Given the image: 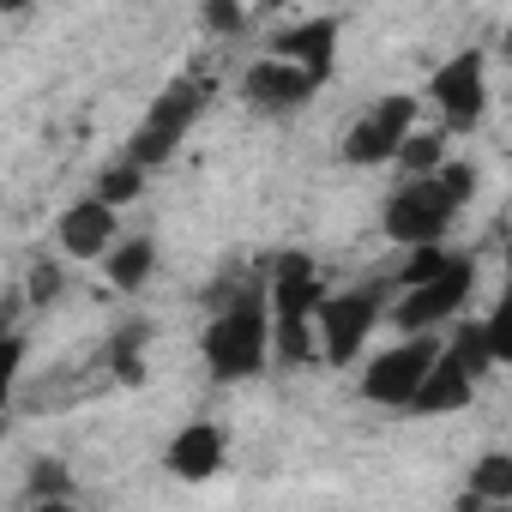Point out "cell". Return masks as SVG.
Returning a JSON list of instances; mask_svg holds the SVG:
<instances>
[{"mask_svg": "<svg viewBox=\"0 0 512 512\" xmlns=\"http://www.w3.org/2000/svg\"><path fill=\"white\" fill-rule=\"evenodd\" d=\"M199 356H205L211 380H223V386L266 374V362H272V290L229 296L217 308V320L205 326Z\"/></svg>", "mask_w": 512, "mask_h": 512, "instance_id": "obj_1", "label": "cell"}, {"mask_svg": "<svg viewBox=\"0 0 512 512\" xmlns=\"http://www.w3.org/2000/svg\"><path fill=\"white\" fill-rule=\"evenodd\" d=\"M386 314H392V308H386V290H380V284L326 296V308H320V320H314L320 356H326L332 368H350V362L368 350V338H374V326H380Z\"/></svg>", "mask_w": 512, "mask_h": 512, "instance_id": "obj_2", "label": "cell"}, {"mask_svg": "<svg viewBox=\"0 0 512 512\" xmlns=\"http://www.w3.org/2000/svg\"><path fill=\"white\" fill-rule=\"evenodd\" d=\"M440 350H446V344H434V338H398V344H386V350L362 368V386H356V392H362L368 404H380V410H410L416 392L428 386Z\"/></svg>", "mask_w": 512, "mask_h": 512, "instance_id": "obj_3", "label": "cell"}, {"mask_svg": "<svg viewBox=\"0 0 512 512\" xmlns=\"http://www.w3.org/2000/svg\"><path fill=\"white\" fill-rule=\"evenodd\" d=\"M470 284H476V260H470V253H452V266H446L434 284L404 290V296L392 302V326H398L404 338H434L440 326H452V320L464 314Z\"/></svg>", "mask_w": 512, "mask_h": 512, "instance_id": "obj_4", "label": "cell"}, {"mask_svg": "<svg viewBox=\"0 0 512 512\" xmlns=\"http://www.w3.org/2000/svg\"><path fill=\"white\" fill-rule=\"evenodd\" d=\"M458 211H464V205L440 187V175L404 181V187L386 199V235H392L398 247H440Z\"/></svg>", "mask_w": 512, "mask_h": 512, "instance_id": "obj_5", "label": "cell"}, {"mask_svg": "<svg viewBox=\"0 0 512 512\" xmlns=\"http://www.w3.org/2000/svg\"><path fill=\"white\" fill-rule=\"evenodd\" d=\"M428 97H434L446 133L482 127V115H488V55L482 49H458L452 61H440L434 79H428Z\"/></svg>", "mask_w": 512, "mask_h": 512, "instance_id": "obj_6", "label": "cell"}, {"mask_svg": "<svg viewBox=\"0 0 512 512\" xmlns=\"http://www.w3.org/2000/svg\"><path fill=\"white\" fill-rule=\"evenodd\" d=\"M416 133V97H404V91H392V97H380L350 133H344V163L350 169H380V163H398V151H404V139Z\"/></svg>", "mask_w": 512, "mask_h": 512, "instance_id": "obj_7", "label": "cell"}, {"mask_svg": "<svg viewBox=\"0 0 512 512\" xmlns=\"http://www.w3.org/2000/svg\"><path fill=\"white\" fill-rule=\"evenodd\" d=\"M314 97H320V85H314L302 67L278 61V55H260V61L241 73V103H247L253 115H296V109H308Z\"/></svg>", "mask_w": 512, "mask_h": 512, "instance_id": "obj_8", "label": "cell"}, {"mask_svg": "<svg viewBox=\"0 0 512 512\" xmlns=\"http://www.w3.org/2000/svg\"><path fill=\"white\" fill-rule=\"evenodd\" d=\"M55 241H61L67 260H109V253L121 247V211L103 205L97 193H85V199H73L55 217Z\"/></svg>", "mask_w": 512, "mask_h": 512, "instance_id": "obj_9", "label": "cell"}, {"mask_svg": "<svg viewBox=\"0 0 512 512\" xmlns=\"http://www.w3.org/2000/svg\"><path fill=\"white\" fill-rule=\"evenodd\" d=\"M272 55L278 61H290V67H302L314 85H326L332 73H338V19H296V25H284L278 37H272Z\"/></svg>", "mask_w": 512, "mask_h": 512, "instance_id": "obj_10", "label": "cell"}, {"mask_svg": "<svg viewBox=\"0 0 512 512\" xmlns=\"http://www.w3.org/2000/svg\"><path fill=\"white\" fill-rule=\"evenodd\" d=\"M223 452H229V440H223L217 422H187V428L169 440L163 464H169L175 482H211V476L223 470Z\"/></svg>", "mask_w": 512, "mask_h": 512, "instance_id": "obj_11", "label": "cell"}, {"mask_svg": "<svg viewBox=\"0 0 512 512\" xmlns=\"http://www.w3.org/2000/svg\"><path fill=\"white\" fill-rule=\"evenodd\" d=\"M205 97H211V91H205L199 79H175V85L151 103V115H145L139 127H151V133H163V139H175V145H181V139H187V127L205 115Z\"/></svg>", "mask_w": 512, "mask_h": 512, "instance_id": "obj_12", "label": "cell"}, {"mask_svg": "<svg viewBox=\"0 0 512 512\" xmlns=\"http://www.w3.org/2000/svg\"><path fill=\"white\" fill-rule=\"evenodd\" d=\"M476 398V380L464 374V362L452 356V350H440V362H434V374H428V386L416 392V416H452V410H464Z\"/></svg>", "mask_w": 512, "mask_h": 512, "instance_id": "obj_13", "label": "cell"}, {"mask_svg": "<svg viewBox=\"0 0 512 512\" xmlns=\"http://www.w3.org/2000/svg\"><path fill=\"white\" fill-rule=\"evenodd\" d=\"M512 506V452H482L464 476V512Z\"/></svg>", "mask_w": 512, "mask_h": 512, "instance_id": "obj_14", "label": "cell"}, {"mask_svg": "<svg viewBox=\"0 0 512 512\" xmlns=\"http://www.w3.org/2000/svg\"><path fill=\"white\" fill-rule=\"evenodd\" d=\"M103 272H109L115 290H145L151 272H157V241H151V235H127L109 260H103Z\"/></svg>", "mask_w": 512, "mask_h": 512, "instance_id": "obj_15", "label": "cell"}, {"mask_svg": "<svg viewBox=\"0 0 512 512\" xmlns=\"http://www.w3.org/2000/svg\"><path fill=\"white\" fill-rule=\"evenodd\" d=\"M452 157H446V133H428V127H416L410 139H404V151H398V169H404V181H428V175H440Z\"/></svg>", "mask_w": 512, "mask_h": 512, "instance_id": "obj_16", "label": "cell"}, {"mask_svg": "<svg viewBox=\"0 0 512 512\" xmlns=\"http://www.w3.org/2000/svg\"><path fill=\"white\" fill-rule=\"evenodd\" d=\"M446 350L464 362V374H470V380H482L488 368H500V362H494V350H488V326H482V320H458V326H452V338H446Z\"/></svg>", "mask_w": 512, "mask_h": 512, "instance_id": "obj_17", "label": "cell"}, {"mask_svg": "<svg viewBox=\"0 0 512 512\" xmlns=\"http://www.w3.org/2000/svg\"><path fill=\"white\" fill-rule=\"evenodd\" d=\"M91 193H97L103 205L127 211V205H133V199L145 193V169H139V163H127V157H115V163H109V169L97 175V187H91Z\"/></svg>", "mask_w": 512, "mask_h": 512, "instance_id": "obj_18", "label": "cell"}, {"mask_svg": "<svg viewBox=\"0 0 512 512\" xmlns=\"http://www.w3.org/2000/svg\"><path fill=\"white\" fill-rule=\"evenodd\" d=\"M145 344H151V320H145V326H121L115 344H109V362H115V374H121L127 386L145 380Z\"/></svg>", "mask_w": 512, "mask_h": 512, "instance_id": "obj_19", "label": "cell"}, {"mask_svg": "<svg viewBox=\"0 0 512 512\" xmlns=\"http://www.w3.org/2000/svg\"><path fill=\"white\" fill-rule=\"evenodd\" d=\"M446 266H452L446 241H440V247H404V272H398V290H422V284H434Z\"/></svg>", "mask_w": 512, "mask_h": 512, "instance_id": "obj_20", "label": "cell"}, {"mask_svg": "<svg viewBox=\"0 0 512 512\" xmlns=\"http://www.w3.org/2000/svg\"><path fill=\"white\" fill-rule=\"evenodd\" d=\"M67 488H73V470H67L61 458H37V464H31V500H37V506L67 500Z\"/></svg>", "mask_w": 512, "mask_h": 512, "instance_id": "obj_21", "label": "cell"}, {"mask_svg": "<svg viewBox=\"0 0 512 512\" xmlns=\"http://www.w3.org/2000/svg\"><path fill=\"white\" fill-rule=\"evenodd\" d=\"M482 326H488V350H494V362L512 368V290L494 302V314H488Z\"/></svg>", "mask_w": 512, "mask_h": 512, "instance_id": "obj_22", "label": "cell"}, {"mask_svg": "<svg viewBox=\"0 0 512 512\" xmlns=\"http://www.w3.org/2000/svg\"><path fill=\"white\" fill-rule=\"evenodd\" d=\"M199 19H205V31H217V37H241V25H247V13L229 7V0H211Z\"/></svg>", "mask_w": 512, "mask_h": 512, "instance_id": "obj_23", "label": "cell"}, {"mask_svg": "<svg viewBox=\"0 0 512 512\" xmlns=\"http://www.w3.org/2000/svg\"><path fill=\"white\" fill-rule=\"evenodd\" d=\"M440 187H446V193L464 205V199L476 193V169H470V163H446V169H440Z\"/></svg>", "mask_w": 512, "mask_h": 512, "instance_id": "obj_24", "label": "cell"}, {"mask_svg": "<svg viewBox=\"0 0 512 512\" xmlns=\"http://www.w3.org/2000/svg\"><path fill=\"white\" fill-rule=\"evenodd\" d=\"M31 296H37V302H55V296H61V266H55V260H37V266H31Z\"/></svg>", "mask_w": 512, "mask_h": 512, "instance_id": "obj_25", "label": "cell"}, {"mask_svg": "<svg viewBox=\"0 0 512 512\" xmlns=\"http://www.w3.org/2000/svg\"><path fill=\"white\" fill-rule=\"evenodd\" d=\"M500 61L512 67V19H506V31H500Z\"/></svg>", "mask_w": 512, "mask_h": 512, "instance_id": "obj_26", "label": "cell"}, {"mask_svg": "<svg viewBox=\"0 0 512 512\" xmlns=\"http://www.w3.org/2000/svg\"><path fill=\"white\" fill-rule=\"evenodd\" d=\"M37 512H79L73 500H49V506H37Z\"/></svg>", "mask_w": 512, "mask_h": 512, "instance_id": "obj_27", "label": "cell"}, {"mask_svg": "<svg viewBox=\"0 0 512 512\" xmlns=\"http://www.w3.org/2000/svg\"><path fill=\"white\" fill-rule=\"evenodd\" d=\"M488 512H512V506H488Z\"/></svg>", "mask_w": 512, "mask_h": 512, "instance_id": "obj_28", "label": "cell"}]
</instances>
